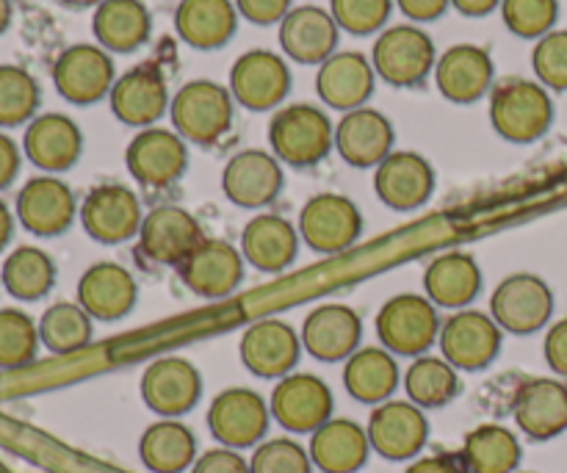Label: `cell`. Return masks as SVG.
<instances>
[{
	"label": "cell",
	"instance_id": "1",
	"mask_svg": "<svg viewBox=\"0 0 567 473\" xmlns=\"http://www.w3.org/2000/svg\"><path fill=\"white\" fill-rule=\"evenodd\" d=\"M491 122L502 138L513 144H532L546 136L554 122L551 94L543 83L513 78L493 89Z\"/></svg>",
	"mask_w": 567,
	"mask_h": 473
},
{
	"label": "cell",
	"instance_id": "2",
	"mask_svg": "<svg viewBox=\"0 0 567 473\" xmlns=\"http://www.w3.org/2000/svg\"><path fill=\"white\" fill-rule=\"evenodd\" d=\"M269 142L277 161L291 166H316L336 147V127L330 116L308 103H293L277 111L269 125Z\"/></svg>",
	"mask_w": 567,
	"mask_h": 473
},
{
	"label": "cell",
	"instance_id": "3",
	"mask_svg": "<svg viewBox=\"0 0 567 473\" xmlns=\"http://www.w3.org/2000/svg\"><path fill=\"white\" fill-rule=\"evenodd\" d=\"M441 316L426 297L399 294L377 313V336L391 354L421 358L441 338Z\"/></svg>",
	"mask_w": 567,
	"mask_h": 473
},
{
	"label": "cell",
	"instance_id": "4",
	"mask_svg": "<svg viewBox=\"0 0 567 473\" xmlns=\"http://www.w3.org/2000/svg\"><path fill=\"white\" fill-rule=\"evenodd\" d=\"M172 125L186 142L210 147L233 125V94L214 81H188L169 105Z\"/></svg>",
	"mask_w": 567,
	"mask_h": 473
},
{
	"label": "cell",
	"instance_id": "5",
	"mask_svg": "<svg viewBox=\"0 0 567 473\" xmlns=\"http://www.w3.org/2000/svg\"><path fill=\"white\" fill-rule=\"evenodd\" d=\"M374 72L396 89H413L435 70V44L419 25H393L380 33L371 53Z\"/></svg>",
	"mask_w": 567,
	"mask_h": 473
},
{
	"label": "cell",
	"instance_id": "6",
	"mask_svg": "<svg viewBox=\"0 0 567 473\" xmlns=\"http://www.w3.org/2000/svg\"><path fill=\"white\" fill-rule=\"evenodd\" d=\"M554 291L537 275H513L498 282L491 297V316L504 332L532 336L551 321Z\"/></svg>",
	"mask_w": 567,
	"mask_h": 473
},
{
	"label": "cell",
	"instance_id": "7",
	"mask_svg": "<svg viewBox=\"0 0 567 473\" xmlns=\"http://www.w3.org/2000/svg\"><path fill=\"white\" fill-rule=\"evenodd\" d=\"M332 391L316 374H288L271 391L269 410L282 430L293 435H313L332 419Z\"/></svg>",
	"mask_w": 567,
	"mask_h": 473
},
{
	"label": "cell",
	"instance_id": "8",
	"mask_svg": "<svg viewBox=\"0 0 567 473\" xmlns=\"http://www.w3.org/2000/svg\"><path fill=\"white\" fill-rule=\"evenodd\" d=\"M125 164L133 181L150 192L175 186L188 166L186 138L166 127H144L125 150Z\"/></svg>",
	"mask_w": 567,
	"mask_h": 473
},
{
	"label": "cell",
	"instance_id": "9",
	"mask_svg": "<svg viewBox=\"0 0 567 473\" xmlns=\"http://www.w3.org/2000/svg\"><path fill=\"white\" fill-rule=\"evenodd\" d=\"M271 410L264 397L249 388H227L210 402L208 430L221 446L249 449L258 446L269 432Z\"/></svg>",
	"mask_w": 567,
	"mask_h": 473
},
{
	"label": "cell",
	"instance_id": "10",
	"mask_svg": "<svg viewBox=\"0 0 567 473\" xmlns=\"http://www.w3.org/2000/svg\"><path fill=\"white\" fill-rule=\"evenodd\" d=\"M369 441L380 457L391 460V463H408L421 454L430 438V421H426L424 410L413 402H399V399H388V402L377 404L371 413Z\"/></svg>",
	"mask_w": 567,
	"mask_h": 473
},
{
	"label": "cell",
	"instance_id": "11",
	"mask_svg": "<svg viewBox=\"0 0 567 473\" xmlns=\"http://www.w3.org/2000/svg\"><path fill=\"white\" fill-rule=\"evenodd\" d=\"M142 203L136 194L120 183H103L92 188L81 205V225L97 244H125L142 230Z\"/></svg>",
	"mask_w": 567,
	"mask_h": 473
},
{
	"label": "cell",
	"instance_id": "12",
	"mask_svg": "<svg viewBox=\"0 0 567 473\" xmlns=\"http://www.w3.org/2000/svg\"><path fill=\"white\" fill-rule=\"evenodd\" d=\"M504 330L482 310H457L441 327V354L457 371H482L502 352Z\"/></svg>",
	"mask_w": 567,
	"mask_h": 473
},
{
	"label": "cell",
	"instance_id": "13",
	"mask_svg": "<svg viewBox=\"0 0 567 473\" xmlns=\"http://www.w3.org/2000/svg\"><path fill=\"white\" fill-rule=\"evenodd\" d=\"M203 241V227L186 208H177V205L153 208L144 216L142 230H138V253L150 264L175 266V269H181Z\"/></svg>",
	"mask_w": 567,
	"mask_h": 473
},
{
	"label": "cell",
	"instance_id": "14",
	"mask_svg": "<svg viewBox=\"0 0 567 473\" xmlns=\"http://www.w3.org/2000/svg\"><path fill=\"white\" fill-rule=\"evenodd\" d=\"M360 233H363V216L358 205L341 194H316L299 214V236L316 253H343L358 241Z\"/></svg>",
	"mask_w": 567,
	"mask_h": 473
},
{
	"label": "cell",
	"instance_id": "15",
	"mask_svg": "<svg viewBox=\"0 0 567 473\" xmlns=\"http://www.w3.org/2000/svg\"><path fill=\"white\" fill-rule=\"evenodd\" d=\"M203 397V374L186 358H161L142 374V399L161 419L192 413Z\"/></svg>",
	"mask_w": 567,
	"mask_h": 473
},
{
	"label": "cell",
	"instance_id": "16",
	"mask_svg": "<svg viewBox=\"0 0 567 473\" xmlns=\"http://www.w3.org/2000/svg\"><path fill=\"white\" fill-rule=\"evenodd\" d=\"M53 83L75 105L100 103L114 89V61L97 44H72L55 59Z\"/></svg>",
	"mask_w": 567,
	"mask_h": 473
},
{
	"label": "cell",
	"instance_id": "17",
	"mask_svg": "<svg viewBox=\"0 0 567 473\" xmlns=\"http://www.w3.org/2000/svg\"><path fill=\"white\" fill-rule=\"evenodd\" d=\"M291 92V70L271 50H249L230 70V94L249 111H269Z\"/></svg>",
	"mask_w": 567,
	"mask_h": 473
},
{
	"label": "cell",
	"instance_id": "18",
	"mask_svg": "<svg viewBox=\"0 0 567 473\" xmlns=\"http://www.w3.org/2000/svg\"><path fill=\"white\" fill-rule=\"evenodd\" d=\"M75 214V194L61 177H31L17 194V219L33 236H61L72 225Z\"/></svg>",
	"mask_w": 567,
	"mask_h": 473
},
{
	"label": "cell",
	"instance_id": "19",
	"mask_svg": "<svg viewBox=\"0 0 567 473\" xmlns=\"http://www.w3.org/2000/svg\"><path fill=\"white\" fill-rule=\"evenodd\" d=\"M286 177L275 155L264 150H244L227 161L221 172L225 197L238 208H264L280 197Z\"/></svg>",
	"mask_w": 567,
	"mask_h": 473
},
{
	"label": "cell",
	"instance_id": "20",
	"mask_svg": "<svg viewBox=\"0 0 567 473\" xmlns=\"http://www.w3.org/2000/svg\"><path fill=\"white\" fill-rule=\"evenodd\" d=\"M244 264L247 260H244L241 249L219 241V238H205L181 266V280L197 297L225 299L241 286Z\"/></svg>",
	"mask_w": 567,
	"mask_h": 473
},
{
	"label": "cell",
	"instance_id": "21",
	"mask_svg": "<svg viewBox=\"0 0 567 473\" xmlns=\"http://www.w3.org/2000/svg\"><path fill=\"white\" fill-rule=\"evenodd\" d=\"M238 352H241V363L255 377L282 380L297 369L299 354H302V338L286 321L266 319L244 332Z\"/></svg>",
	"mask_w": 567,
	"mask_h": 473
},
{
	"label": "cell",
	"instance_id": "22",
	"mask_svg": "<svg viewBox=\"0 0 567 473\" xmlns=\"http://www.w3.org/2000/svg\"><path fill=\"white\" fill-rule=\"evenodd\" d=\"M374 192L388 208L415 210L430 203L435 192V169L430 161L419 153H391L374 175Z\"/></svg>",
	"mask_w": 567,
	"mask_h": 473
},
{
	"label": "cell",
	"instance_id": "23",
	"mask_svg": "<svg viewBox=\"0 0 567 473\" xmlns=\"http://www.w3.org/2000/svg\"><path fill=\"white\" fill-rule=\"evenodd\" d=\"M513 415L532 441H554L567 430V385L551 377H535L515 393Z\"/></svg>",
	"mask_w": 567,
	"mask_h": 473
},
{
	"label": "cell",
	"instance_id": "24",
	"mask_svg": "<svg viewBox=\"0 0 567 473\" xmlns=\"http://www.w3.org/2000/svg\"><path fill=\"white\" fill-rule=\"evenodd\" d=\"M360 338H363V321L358 310L347 305H321L302 325V347L321 363L349 360L358 352Z\"/></svg>",
	"mask_w": 567,
	"mask_h": 473
},
{
	"label": "cell",
	"instance_id": "25",
	"mask_svg": "<svg viewBox=\"0 0 567 473\" xmlns=\"http://www.w3.org/2000/svg\"><path fill=\"white\" fill-rule=\"evenodd\" d=\"M393 142H396V133H393L391 120L365 105L343 114L336 127L338 153L349 166H358V169L380 166L393 153Z\"/></svg>",
	"mask_w": 567,
	"mask_h": 473
},
{
	"label": "cell",
	"instance_id": "26",
	"mask_svg": "<svg viewBox=\"0 0 567 473\" xmlns=\"http://www.w3.org/2000/svg\"><path fill=\"white\" fill-rule=\"evenodd\" d=\"M111 111L120 122L133 127H150L169 105L164 72L155 64H138L111 89Z\"/></svg>",
	"mask_w": 567,
	"mask_h": 473
},
{
	"label": "cell",
	"instance_id": "27",
	"mask_svg": "<svg viewBox=\"0 0 567 473\" xmlns=\"http://www.w3.org/2000/svg\"><path fill=\"white\" fill-rule=\"evenodd\" d=\"M22 150L33 166L59 175L72 169L83 153V133L66 114H42L31 120L22 136Z\"/></svg>",
	"mask_w": 567,
	"mask_h": 473
},
{
	"label": "cell",
	"instance_id": "28",
	"mask_svg": "<svg viewBox=\"0 0 567 473\" xmlns=\"http://www.w3.org/2000/svg\"><path fill=\"white\" fill-rule=\"evenodd\" d=\"M338 22L321 6H299L280 22V44L297 64H324L338 48Z\"/></svg>",
	"mask_w": 567,
	"mask_h": 473
},
{
	"label": "cell",
	"instance_id": "29",
	"mask_svg": "<svg viewBox=\"0 0 567 473\" xmlns=\"http://www.w3.org/2000/svg\"><path fill=\"white\" fill-rule=\"evenodd\" d=\"M316 92L330 109L358 111L374 94V64L363 53H336L319 66Z\"/></svg>",
	"mask_w": 567,
	"mask_h": 473
},
{
	"label": "cell",
	"instance_id": "30",
	"mask_svg": "<svg viewBox=\"0 0 567 473\" xmlns=\"http://www.w3.org/2000/svg\"><path fill=\"white\" fill-rule=\"evenodd\" d=\"M138 288L131 271L120 264H94L78 280V305L92 319L116 321L136 305Z\"/></svg>",
	"mask_w": 567,
	"mask_h": 473
},
{
	"label": "cell",
	"instance_id": "31",
	"mask_svg": "<svg viewBox=\"0 0 567 473\" xmlns=\"http://www.w3.org/2000/svg\"><path fill=\"white\" fill-rule=\"evenodd\" d=\"M435 83L452 103L468 105L485 97L493 83V59L476 44H454L437 59Z\"/></svg>",
	"mask_w": 567,
	"mask_h": 473
},
{
	"label": "cell",
	"instance_id": "32",
	"mask_svg": "<svg viewBox=\"0 0 567 473\" xmlns=\"http://www.w3.org/2000/svg\"><path fill=\"white\" fill-rule=\"evenodd\" d=\"M299 233L291 222L275 214H260L249 219L241 236V255L249 266L266 275L286 271L297 260Z\"/></svg>",
	"mask_w": 567,
	"mask_h": 473
},
{
	"label": "cell",
	"instance_id": "33",
	"mask_svg": "<svg viewBox=\"0 0 567 473\" xmlns=\"http://www.w3.org/2000/svg\"><path fill=\"white\" fill-rule=\"evenodd\" d=\"M310 460L324 473H358L371 454L369 432L349 419H330L310 435Z\"/></svg>",
	"mask_w": 567,
	"mask_h": 473
},
{
	"label": "cell",
	"instance_id": "34",
	"mask_svg": "<svg viewBox=\"0 0 567 473\" xmlns=\"http://www.w3.org/2000/svg\"><path fill=\"white\" fill-rule=\"evenodd\" d=\"M177 37L194 50H219L238 28V9L230 0H181L175 11Z\"/></svg>",
	"mask_w": 567,
	"mask_h": 473
},
{
	"label": "cell",
	"instance_id": "35",
	"mask_svg": "<svg viewBox=\"0 0 567 473\" xmlns=\"http://www.w3.org/2000/svg\"><path fill=\"white\" fill-rule=\"evenodd\" d=\"M426 299L435 308L465 310L482 291V269L468 253H446L426 266Z\"/></svg>",
	"mask_w": 567,
	"mask_h": 473
},
{
	"label": "cell",
	"instance_id": "36",
	"mask_svg": "<svg viewBox=\"0 0 567 473\" xmlns=\"http://www.w3.org/2000/svg\"><path fill=\"white\" fill-rule=\"evenodd\" d=\"M92 31L100 48L111 53H133L147 44L153 20L142 0H103L94 9Z\"/></svg>",
	"mask_w": 567,
	"mask_h": 473
},
{
	"label": "cell",
	"instance_id": "37",
	"mask_svg": "<svg viewBox=\"0 0 567 473\" xmlns=\"http://www.w3.org/2000/svg\"><path fill=\"white\" fill-rule=\"evenodd\" d=\"M138 457L153 473H183L197 463V438L183 421L161 419L144 430Z\"/></svg>",
	"mask_w": 567,
	"mask_h": 473
},
{
	"label": "cell",
	"instance_id": "38",
	"mask_svg": "<svg viewBox=\"0 0 567 473\" xmlns=\"http://www.w3.org/2000/svg\"><path fill=\"white\" fill-rule=\"evenodd\" d=\"M399 380V363L388 349H358L343 366V385L349 397L374 408L396 393Z\"/></svg>",
	"mask_w": 567,
	"mask_h": 473
},
{
	"label": "cell",
	"instance_id": "39",
	"mask_svg": "<svg viewBox=\"0 0 567 473\" xmlns=\"http://www.w3.org/2000/svg\"><path fill=\"white\" fill-rule=\"evenodd\" d=\"M460 457L468 473H518L524 452L513 430L502 424H482L465 435Z\"/></svg>",
	"mask_w": 567,
	"mask_h": 473
},
{
	"label": "cell",
	"instance_id": "40",
	"mask_svg": "<svg viewBox=\"0 0 567 473\" xmlns=\"http://www.w3.org/2000/svg\"><path fill=\"white\" fill-rule=\"evenodd\" d=\"M404 391L413 404L421 410L446 408L460 393V374L449 360L421 354L404 374Z\"/></svg>",
	"mask_w": 567,
	"mask_h": 473
},
{
	"label": "cell",
	"instance_id": "41",
	"mask_svg": "<svg viewBox=\"0 0 567 473\" xmlns=\"http://www.w3.org/2000/svg\"><path fill=\"white\" fill-rule=\"evenodd\" d=\"M6 291L22 302H37L53 288L55 282V264L44 249L39 247H17L9 258L3 260L0 269Z\"/></svg>",
	"mask_w": 567,
	"mask_h": 473
},
{
	"label": "cell",
	"instance_id": "42",
	"mask_svg": "<svg viewBox=\"0 0 567 473\" xmlns=\"http://www.w3.org/2000/svg\"><path fill=\"white\" fill-rule=\"evenodd\" d=\"M39 338L53 354L81 352L92 343V316L78 302H55L39 319Z\"/></svg>",
	"mask_w": 567,
	"mask_h": 473
},
{
	"label": "cell",
	"instance_id": "43",
	"mask_svg": "<svg viewBox=\"0 0 567 473\" xmlns=\"http://www.w3.org/2000/svg\"><path fill=\"white\" fill-rule=\"evenodd\" d=\"M42 89L37 78L17 64H0V127H17L37 120Z\"/></svg>",
	"mask_w": 567,
	"mask_h": 473
},
{
	"label": "cell",
	"instance_id": "44",
	"mask_svg": "<svg viewBox=\"0 0 567 473\" xmlns=\"http://www.w3.org/2000/svg\"><path fill=\"white\" fill-rule=\"evenodd\" d=\"M39 325L17 308L0 310V369H20L37 358Z\"/></svg>",
	"mask_w": 567,
	"mask_h": 473
},
{
	"label": "cell",
	"instance_id": "45",
	"mask_svg": "<svg viewBox=\"0 0 567 473\" xmlns=\"http://www.w3.org/2000/svg\"><path fill=\"white\" fill-rule=\"evenodd\" d=\"M504 25L520 39H543L559 17L557 0H502Z\"/></svg>",
	"mask_w": 567,
	"mask_h": 473
},
{
	"label": "cell",
	"instance_id": "46",
	"mask_svg": "<svg viewBox=\"0 0 567 473\" xmlns=\"http://www.w3.org/2000/svg\"><path fill=\"white\" fill-rule=\"evenodd\" d=\"M252 473H313V460L302 443L291 438H271L255 446L249 460Z\"/></svg>",
	"mask_w": 567,
	"mask_h": 473
},
{
	"label": "cell",
	"instance_id": "47",
	"mask_svg": "<svg viewBox=\"0 0 567 473\" xmlns=\"http://www.w3.org/2000/svg\"><path fill=\"white\" fill-rule=\"evenodd\" d=\"M391 11L393 0H330V14L336 17L338 28L354 37H369L385 28Z\"/></svg>",
	"mask_w": 567,
	"mask_h": 473
},
{
	"label": "cell",
	"instance_id": "48",
	"mask_svg": "<svg viewBox=\"0 0 567 473\" xmlns=\"http://www.w3.org/2000/svg\"><path fill=\"white\" fill-rule=\"evenodd\" d=\"M532 66L540 83L554 92H567V31H551L535 44Z\"/></svg>",
	"mask_w": 567,
	"mask_h": 473
},
{
	"label": "cell",
	"instance_id": "49",
	"mask_svg": "<svg viewBox=\"0 0 567 473\" xmlns=\"http://www.w3.org/2000/svg\"><path fill=\"white\" fill-rule=\"evenodd\" d=\"M236 9L244 20L255 25H275L286 20L291 11V0H236Z\"/></svg>",
	"mask_w": 567,
	"mask_h": 473
},
{
	"label": "cell",
	"instance_id": "50",
	"mask_svg": "<svg viewBox=\"0 0 567 473\" xmlns=\"http://www.w3.org/2000/svg\"><path fill=\"white\" fill-rule=\"evenodd\" d=\"M192 473H252L249 463L236 452V449H210L203 457H197V463L192 465Z\"/></svg>",
	"mask_w": 567,
	"mask_h": 473
},
{
	"label": "cell",
	"instance_id": "51",
	"mask_svg": "<svg viewBox=\"0 0 567 473\" xmlns=\"http://www.w3.org/2000/svg\"><path fill=\"white\" fill-rule=\"evenodd\" d=\"M543 352H546V363L551 366L554 374L567 377V319L557 321V325L546 332Z\"/></svg>",
	"mask_w": 567,
	"mask_h": 473
},
{
	"label": "cell",
	"instance_id": "52",
	"mask_svg": "<svg viewBox=\"0 0 567 473\" xmlns=\"http://www.w3.org/2000/svg\"><path fill=\"white\" fill-rule=\"evenodd\" d=\"M404 473H468L460 454H430V457H415Z\"/></svg>",
	"mask_w": 567,
	"mask_h": 473
},
{
	"label": "cell",
	"instance_id": "53",
	"mask_svg": "<svg viewBox=\"0 0 567 473\" xmlns=\"http://www.w3.org/2000/svg\"><path fill=\"white\" fill-rule=\"evenodd\" d=\"M449 3H452V0H396L402 14L410 17L413 22L437 20V17H443V11L449 9Z\"/></svg>",
	"mask_w": 567,
	"mask_h": 473
},
{
	"label": "cell",
	"instance_id": "54",
	"mask_svg": "<svg viewBox=\"0 0 567 473\" xmlns=\"http://www.w3.org/2000/svg\"><path fill=\"white\" fill-rule=\"evenodd\" d=\"M17 172H20V147L14 144V138L0 133V188L11 186Z\"/></svg>",
	"mask_w": 567,
	"mask_h": 473
},
{
	"label": "cell",
	"instance_id": "55",
	"mask_svg": "<svg viewBox=\"0 0 567 473\" xmlns=\"http://www.w3.org/2000/svg\"><path fill=\"white\" fill-rule=\"evenodd\" d=\"M452 6L465 17H485L502 6V0H452Z\"/></svg>",
	"mask_w": 567,
	"mask_h": 473
},
{
	"label": "cell",
	"instance_id": "56",
	"mask_svg": "<svg viewBox=\"0 0 567 473\" xmlns=\"http://www.w3.org/2000/svg\"><path fill=\"white\" fill-rule=\"evenodd\" d=\"M11 233H14V216H11L9 205L0 199V249L11 241Z\"/></svg>",
	"mask_w": 567,
	"mask_h": 473
},
{
	"label": "cell",
	"instance_id": "57",
	"mask_svg": "<svg viewBox=\"0 0 567 473\" xmlns=\"http://www.w3.org/2000/svg\"><path fill=\"white\" fill-rule=\"evenodd\" d=\"M11 25V0H0V33L9 31Z\"/></svg>",
	"mask_w": 567,
	"mask_h": 473
},
{
	"label": "cell",
	"instance_id": "58",
	"mask_svg": "<svg viewBox=\"0 0 567 473\" xmlns=\"http://www.w3.org/2000/svg\"><path fill=\"white\" fill-rule=\"evenodd\" d=\"M64 6H70V9H89V6H100L103 0H61Z\"/></svg>",
	"mask_w": 567,
	"mask_h": 473
}]
</instances>
